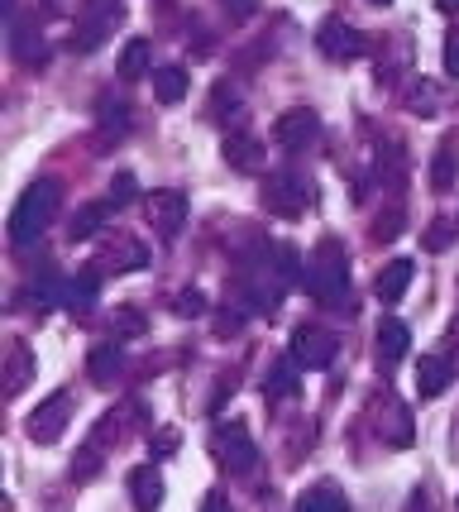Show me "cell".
<instances>
[{
	"label": "cell",
	"instance_id": "obj_1",
	"mask_svg": "<svg viewBox=\"0 0 459 512\" xmlns=\"http://www.w3.org/2000/svg\"><path fill=\"white\" fill-rule=\"evenodd\" d=\"M58 206H63V182L58 178H34L20 192L15 211H10V245H34L48 225L58 221Z\"/></svg>",
	"mask_w": 459,
	"mask_h": 512
},
{
	"label": "cell",
	"instance_id": "obj_2",
	"mask_svg": "<svg viewBox=\"0 0 459 512\" xmlns=\"http://www.w3.org/2000/svg\"><path fill=\"white\" fill-rule=\"evenodd\" d=\"M302 283L321 307H340V302L350 297V259H345L340 240H321V245L311 249Z\"/></svg>",
	"mask_w": 459,
	"mask_h": 512
},
{
	"label": "cell",
	"instance_id": "obj_3",
	"mask_svg": "<svg viewBox=\"0 0 459 512\" xmlns=\"http://www.w3.org/2000/svg\"><path fill=\"white\" fill-rule=\"evenodd\" d=\"M72 412H77V398H72V388H58V393H48L29 417H24V436L34 441V446H53V441H63L67 422H72Z\"/></svg>",
	"mask_w": 459,
	"mask_h": 512
},
{
	"label": "cell",
	"instance_id": "obj_4",
	"mask_svg": "<svg viewBox=\"0 0 459 512\" xmlns=\"http://www.w3.org/2000/svg\"><path fill=\"white\" fill-rule=\"evenodd\" d=\"M211 460L225 474H249V469L259 465V446H254V436L240 422H225L211 431Z\"/></svg>",
	"mask_w": 459,
	"mask_h": 512
},
{
	"label": "cell",
	"instance_id": "obj_5",
	"mask_svg": "<svg viewBox=\"0 0 459 512\" xmlns=\"http://www.w3.org/2000/svg\"><path fill=\"white\" fill-rule=\"evenodd\" d=\"M311 201H316V187L306 178H297V173H268L263 178V206L273 216H302Z\"/></svg>",
	"mask_w": 459,
	"mask_h": 512
},
{
	"label": "cell",
	"instance_id": "obj_6",
	"mask_svg": "<svg viewBox=\"0 0 459 512\" xmlns=\"http://www.w3.org/2000/svg\"><path fill=\"white\" fill-rule=\"evenodd\" d=\"M144 211H149L153 235H158L163 245H173L177 235H182V225H187V192H177V187H158V192L144 197Z\"/></svg>",
	"mask_w": 459,
	"mask_h": 512
},
{
	"label": "cell",
	"instance_id": "obj_7",
	"mask_svg": "<svg viewBox=\"0 0 459 512\" xmlns=\"http://www.w3.org/2000/svg\"><path fill=\"white\" fill-rule=\"evenodd\" d=\"M316 139H321V115L311 111V106H292V111H283L278 125H273V144L287 149V154H306Z\"/></svg>",
	"mask_w": 459,
	"mask_h": 512
},
{
	"label": "cell",
	"instance_id": "obj_8",
	"mask_svg": "<svg viewBox=\"0 0 459 512\" xmlns=\"http://www.w3.org/2000/svg\"><path fill=\"white\" fill-rule=\"evenodd\" d=\"M316 48L326 53L330 63H350V58H364V34L354 29L350 20H340V15H330V20H321V29H316Z\"/></svg>",
	"mask_w": 459,
	"mask_h": 512
},
{
	"label": "cell",
	"instance_id": "obj_9",
	"mask_svg": "<svg viewBox=\"0 0 459 512\" xmlns=\"http://www.w3.org/2000/svg\"><path fill=\"white\" fill-rule=\"evenodd\" d=\"M287 355L297 359L302 369H326L330 359H335V335L321 331V326H297V331H292V345H287Z\"/></svg>",
	"mask_w": 459,
	"mask_h": 512
},
{
	"label": "cell",
	"instance_id": "obj_10",
	"mask_svg": "<svg viewBox=\"0 0 459 512\" xmlns=\"http://www.w3.org/2000/svg\"><path fill=\"white\" fill-rule=\"evenodd\" d=\"M369 407H373V422H378V436H383V441H393V446H407V441H412L407 407H402V402H397L388 388H378Z\"/></svg>",
	"mask_w": 459,
	"mask_h": 512
},
{
	"label": "cell",
	"instance_id": "obj_11",
	"mask_svg": "<svg viewBox=\"0 0 459 512\" xmlns=\"http://www.w3.org/2000/svg\"><path fill=\"white\" fill-rule=\"evenodd\" d=\"M120 15V0H87V10H82V24H77V53H91L96 44H106L110 24Z\"/></svg>",
	"mask_w": 459,
	"mask_h": 512
},
{
	"label": "cell",
	"instance_id": "obj_12",
	"mask_svg": "<svg viewBox=\"0 0 459 512\" xmlns=\"http://www.w3.org/2000/svg\"><path fill=\"white\" fill-rule=\"evenodd\" d=\"M130 503L139 512H158V503H163V474H158V465H134L130 469Z\"/></svg>",
	"mask_w": 459,
	"mask_h": 512
},
{
	"label": "cell",
	"instance_id": "obj_13",
	"mask_svg": "<svg viewBox=\"0 0 459 512\" xmlns=\"http://www.w3.org/2000/svg\"><path fill=\"white\" fill-rule=\"evenodd\" d=\"M263 158H268V144L254 139V134H230L225 139V163L235 173H263Z\"/></svg>",
	"mask_w": 459,
	"mask_h": 512
},
{
	"label": "cell",
	"instance_id": "obj_14",
	"mask_svg": "<svg viewBox=\"0 0 459 512\" xmlns=\"http://www.w3.org/2000/svg\"><path fill=\"white\" fill-rule=\"evenodd\" d=\"M412 278H416L412 259H388V264L378 268V278H373V297H378V302H397Z\"/></svg>",
	"mask_w": 459,
	"mask_h": 512
},
{
	"label": "cell",
	"instance_id": "obj_15",
	"mask_svg": "<svg viewBox=\"0 0 459 512\" xmlns=\"http://www.w3.org/2000/svg\"><path fill=\"white\" fill-rule=\"evenodd\" d=\"M192 87V72L182 63H168V67H153V96L163 101V106H177L182 96Z\"/></svg>",
	"mask_w": 459,
	"mask_h": 512
},
{
	"label": "cell",
	"instance_id": "obj_16",
	"mask_svg": "<svg viewBox=\"0 0 459 512\" xmlns=\"http://www.w3.org/2000/svg\"><path fill=\"white\" fill-rule=\"evenodd\" d=\"M450 379H455V374H450V364L440 355L416 359V393H421V398H440V393L450 388Z\"/></svg>",
	"mask_w": 459,
	"mask_h": 512
},
{
	"label": "cell",
	"instance_id": "obj_17",
	"mask_svg": "<svg viewBox=\"0 0 459 512\" xmlns=\"http://www.w3.org/2000/svg\"><path fill=\"white\" fill-rule=\"evenodd\" d=\"M445 106H450L445 87H440V82H431V77H416V87L407 91V111L421 115V120H431V115H440Z\"/></svg>",
	"mask_w": 459,
	"mask_h": 512
},
{
	"label": "cell",
	"instance_id": "obj_18",
	"mask_svg": "<svg viewBox=\"0 0 459 512\" xmlns=\"http://www.w3.org/2000/svg\"><path fill=\"white\" fill-rule=\"evenodd\" d=\"M87 374H91V383L110 388V383L125 374V350H120V345H96L87 355Z\"/></svg>",
	"mask_w": 459,
	"mask_h": 512
},
{
	"label": "cell",
	"instance_id": "obj_19",
	"mask_svg": "<svg viewBox=\"0 0 459 512\" xmlns=\"http://www.w3.org/2000/svg\"><path fill=\"white\" fill-rule=\"evenodd\" d=\"M407 345H412V331H407V321L388 316V321L378 326V340H373L378 359H383V364H397V359L407 355Z\"/></svg>",
	"mask_w": 459,
	"mask_h": 512
},
{
	"label": "cell",
	"instance_id": "obj_20",
	"mask_svg": "<svg viewBox=\"0 0 459 512\" xmlns=\"http://www.w3.org/2000/svg\"><path fill=\"white\" fill-rule=\"evenodd\" d=\"M297 388H302V364H297V359H292V355H287V359H278V364L268 369V379H263V393H268V398H273V402L292 398Z\"/></svg>",
	"mask_w": 459,
	"mask_h": 512
},
{
	"label": "cell",
	"instance_id": "obj_21",
	"mask_svg": "<svg viewBox=\"0 0 459 512\" xmlns=\"http://www.w3.org/2000/svg\"><path fill=\"white\" fill-rule=\"evenodd\" d=\"M34 374V355H29V345L24 340H10V350H5V398H15L24 383Z\"/></svg>",
	"mask_w": 459,
	"mask_h": 512
},
{
	"label": "cell",
	"instance_id": "obj_22",
	"mask_svg": "<svg viewBox=\"0 0 459 512\" xmlns=\"http://www.w3.org/2000/svg\"><path fill=\"white\" fill-rule=\"evenodd\" d=\"M378 182H388L393 192L407 182V149H402V139L378 144Z\"/></svg>",
	"mask_w": 459,
	"mask_h": 512
},
{
	"label": "cell",
	"instance_id": "obj_23",
	"mask_svg": "<svg viewBox=\"0 0 459 512\" xmlns=\"http://www.w3.org/2000/svg\"><path fill=\"white\" fill-rule=\"evenodd\" d=\"M297 512H350V498L335 489L330 479H321L316 489H306L302 498H297Z\"/></svg>",
	"mask_w": 459,
	"mask_h": 512
},
{
	"label": "cell",
	"instance_id": "obj_24",
	"mask_svg": "<svg viewBox=\"0 0 459 512\" xmlns=\"http://www.w3.org/2000/svg\"><path fill=\"white\" fill-rule=\"evenodd\" d=\"M106 216H110V201H87L72 221H67V240L72 245H82V240H91L101 225H106Z\"/></svg>",
	"mask_w": 459,
	"mask_h": 512
},
{
	"label": "cell",
	"instance_id": "obj_25",
	"mask_svg": "<svg viewBox=\"0 0 459 512\" xmlns=\"http://www.w3.org/2000/svg\"><path fill=\"white\" fill-rule=\"evenodd\" d=\"M96 288H101V278L96 273H77V278H67L63 283V307L67 312H91L96 307Z\"/></svg>",
	"mask_w": 459,
	"mask_h": 512
},
{
	"label": "cell",
	"instance_id": "obj_26",
	"mask_svg": "<svg viewBox=\"0 0 459 512\" xmlns=\"http://www.w3.org/2000/svg\"><path fill=\"white\" fill-rule=\"evenodd\" d=\"M10 53L20 58V63H44L48 58V44L39 29H24V24H10Z\"/></svg>",
	"mask_w": 459,
	"mask_h": 512
},
{
	"label": "cell",
	"instance_id": "obj_27",
	"mask_svg": "<svg viewBox=\"0 0 459 512\" xmlns=\"http://www.w3.org/2000/svg\"><path fill=\"white\" fill-rule=\"evenodd\" d=\"M149 67H153V44L149 39H130V44L120 48V77H125V82H139Z\"/></svg>",
	"mask_w": 459,
	"mask_h": 512
},
{
	"label": "cell",
	"instance_id": "obj_28",
	"mask_svg": "<svg viewBox=\"0 0 459 512\" xmlns=\"http://www.w3.org/2000/svg\"><path fill=\"white\" fill-rule=\"evenodd\" d=\"M110 273H130V268H149V249L139 240H115V249L106 254Z\"/></svg>",
	"mask_w": 459,
	"mask_h": 512
},
{
	"label": "cell",
	"instance_id": "obj_29",
	"mask_svg": "<svg viewBox=\"0 0 459 512\" xmlns=\"http://www.w3.org/2000/svg\"><path fill=\"white\" fill-rule=\"evenodd\" d=\"M455 173H459V149H455V139H445L440 154H436V168H431V187L445 192V187L455 182Z\"/></svg>",
	"mask_w": 459,
	"mask_h": 512
},
{
	"label": "cell",
	"instance_id": "obj_30",
	"mask_svg": "<svg viewBox=\"0 0 459 512\" xmlns=\"http://www.w3.org/2000/svg\"><path fill=\"white\" fill-rule=\"evenodd\" d=\"M139 197V182H134V173H115V182H110V211H120V206H130V201Z\"/></svg>",
	"mask_w": 459,
	"mask_h": 512
},
{
	"label": "cell",
	"instance_id": "obj_31",
	"mask_svg": "<svg viewBox=\"0 0 459 512\" xmlns=\"http://www.w3.org/2000/svg\"><path fill=\"white\" fill-rule=\"evenodd\" d=\"M149 331V326H144V316L139 312H115L110 316V335H115V340H134V335H144Z\"/></svg>",
	"mask_w": 459,
	"mask_h": 512
},
{
	"label": "cell",
	"instance_id": "obj_32",
	"mask_svg": "<svg viewBox=\"0 0 459 512\" xmlns=\"http://www.w3.org/2000/svg\"><path fill=\"white\" fill-rule=\"evenodd\" d=\"M402 230H407V225H402V211H388V216H378V221H373V245H388V240H397V235H402Z\"/></svg>",
	"mask_w": 459,
	"mask_h": 512
},
{
	"label": "cell",
	"instance_id": "obj_33",
	"mask_svg": "<svg viewBox=\"0 0 459 512\" xmlns=\"http://www.w3.org/2000/svg\"><path fill=\"white\" fill-rule=\"evenodd\" d=\"M173 312L177 316H201L206 312V297H201L197 288H187V292H177V302H173Z\"/></svg>",
	"mask_w": 459,
	"mask_h": 512
},
{
	"label": "cell",
	"instance_id": "obj_34",
	"mask_svg": "<svg viewBox=\"0 0 459 512\" xmlns=\"http://www.w3.org/2000/svg\"><path fill=\"white\" fill-rule=\"evenodd\" d=\"M211 101H216V115L240 120V101H235V91H230V87H216V96H211Z\"/></svg>",
	"mask_w": 459,
	"mask_h": 512
},
{
	"label": "cell",
	"instance_id": "obj_35",
	"mask_svg": "<svg viewBox=\"0 0 459 512\" xmlns=\"http://www.w3.org/2000/svg\"><path fill=\"white\" fill-rule=\"evenodd\" d=\"M44 10L58 20H72V10H87V0H44Z\"/></svg>",
	"mask_w": 459,
	"mask_h": 512
},
{
	"label": "cell",
	"instance_id": "obj_36",
	"mask_svg": "<svg viewBox=\"0 0 459 512\" xmlns=\"http://www.w3.org/2000/svg\"><path fill=\"white\" fill-rule=\"evenodd\" d=\"M445 72L459 77V24L450 29V39H445Z\"/></svg>",
	"mask_w": 459,
	"mask_h": 512
},
{
	"label": "cell",
	"instance_id": "obj_37",
	"mask_svg": "<svg viewBox=\"0 0 459 512\" xmlns=\"http://www.w3.org/2000/svg\"><path fill=\"white\" fill-rule=\"evenodd\" d=\"M450 225H455V221H445V216H436V225L426 230V249H440V245H445V240H450Z\"/></svg>",
	"mask_w": 459,
	"mask_h": 512
},
{
	"label": "cell",
	"instance_id": "obj_38",
	"mask_svg": "<svg viewBox=\"0 0 459 512\" xmlns=\"http://www.w3.org/2000/svg\"><path fill=\"white\" fill-rule=\"evenodd\" d=\"M173 450H177V431H173V426H163V431L153 436V455L163 460V455H173Z\"/></svg>",
	"mask_w": 459,
	"mask_h": 512
},
{
	"label": "cell",
	"instance_id": "obj_39",
	"mask_svg": "<svg viewBox=\"0 0 459 512\" xmlns=\"http://www.w3.org/2000/svg\"><path fill=\"white\" fill-rule=\"evenodd\" d=\"M220 5H225L235 20H254V15H259V0H220Z\"/></svg>",
	"mask_w": 459,
	"mask_h": 512
},
{
	"label": "cell",
	"instance_id": "obj_40",
	"mask_svg": "<svg viewBox=\"0 0 459 512\" xmlns=\"http://www.w3.org/2000/svg\"><path fill=\"white\" fill-rule=\"evenodd\" d=\"M407 512H436V498H431V489H416L412 498H407Z\"/></svg>",
	"mask_w": 459,
	"mask_h": 512
},
{
	"label": "cell",
	"instance_id": "obj_41",
	"mask_svg": "<svg viewBox=\"0 0 459 512\" xmlns=\"http://www.w3.org/2000/svg\"><path fill=\"white\" fill-rule=\"evenodd\" d=\"M201 512H235V508H230V498H225L220 489H211L206 498H201Z\"/></svg>",
	"mask_w": 459,
	"mask_h": 512
},
{
	"label": "cell",
	"instance_id": "obj_42",
	"mask_svg": "<svg viewBox=\"0 0 459 512\" xmlns=\"http://www.w3.org/2000/svg\"><path fill=\"white\" fill-rule=\"evenodd\" d=\"M440 10H459V0H436Z\"/></svg>",
	"mask_w": 459,
	"mask_h": 512
},
{
	"label": "cell",
	"instance_id": "obj_43",
	"mask_svg": "<svg viewBox=\"0 0 459 512\" xmlns=\"http://www.w3.org/2000/svg\"><path fill=\"white\" fill-rule=\"evenodd\" d=\"M373 5H393V0H373Z\"/></svg>",
	"mask_w": 459,
	"mask_h": 512
}]
</instances>
